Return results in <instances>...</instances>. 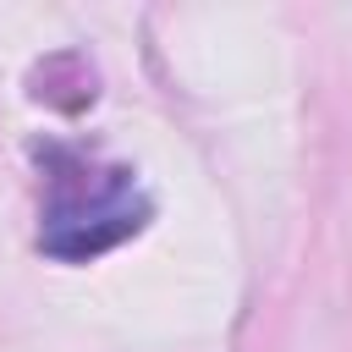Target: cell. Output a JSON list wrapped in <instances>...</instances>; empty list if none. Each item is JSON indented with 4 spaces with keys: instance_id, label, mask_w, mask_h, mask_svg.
Instances as JSON below:
<instances>
[{
    "instance_id": "cell-1",
    "label": "cell",
    "mask_w": 352,
    "mask_h": 352,
    "mask_svg": "<svg viewBox=\"0 0 352 352\" xmlns=\"http://www.w3.org/2000/svg\"><path fill=\"white\" fill-rule=\"evenodd\" d=\"M143 226V204L132 198V187L121 182V170L88 198V204H60L50 214V231H44V248L60 253V258H88L110 242H121L126 231Z\"/></svg>"
}]
</instances>
